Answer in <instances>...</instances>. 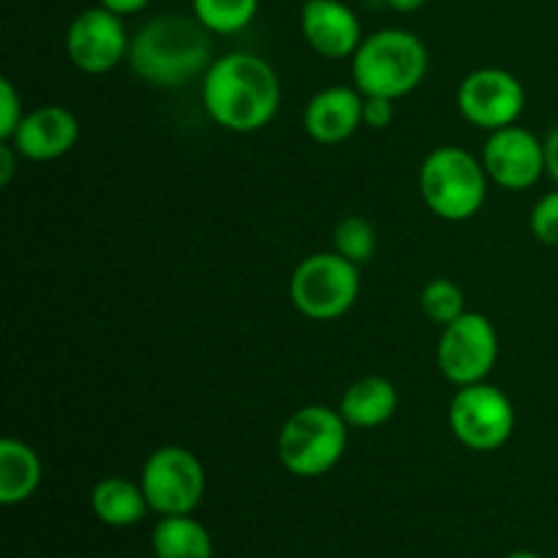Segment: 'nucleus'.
<instances>
[{
  "label": "nucleus",
  "instance_id": "dca6fc26",
  "mask_svg": "<svg viewBox=\"0 0 558 558\" xmlns=\"http://www.w3.org/2000/svg\"><path fill=\"white\" fill-rule=\"evenodd\" d=\"M338 412L349 428H379L398 412V390L385 376H365L357 379L341 398Z\"/></svg>",
  "mask_w": 558,
  "mask_h": 558
},
{
  "label": "nucleus",
  "instance_id": "c85d7f7f",
  "mask_svg": "<svg viewBox=\"0 0 558 558\" xmlns=\"http://www.w3.org/2000/svg\"><path fill=\"white\" fill-rule=\"evenodd\" d=\"M385 3L396 11H417L425 3H430V0H385Z\"/></svg>",
  "mask_w": 558,
  "mask_h": 558
},
{
  "label": "nucleus",
  "instance_id": "f8f14e48",
  "mask_svg": "<svg viewBox=\"0 0 558 558\" xmlns=\"http://www.w3.org/2000/svg\"><path fill=\"white\" fill-rule=\"evenodd\" d=\"M483 167L496 185L507 191H526L539 183L545 163V142L523 125L490 131L483 147Z\"/></svg>",
  "mask_w": 558,
  "mask_h": 558
},
{
  "label": "nucleus",
  "instance_id": "1a4fd4ad",
  "mask_svg": "<svg viewBox=\"0 0 558 558\" xmlns=\"http://www.w3.org/2000/svg\"><path fill=\"white\" fill-rule=\"evenodd\" d=\"M496 357H499V336L488 316L466 311L461 319L441 327L436 360L445 379L456 387L485 381V376L494 371Z\"/></svg>",
  "mask_w": 558,
  "mask_h": 558
},
{
  "label": "nucleus",
  "instance_id": "412c9836",
  "mask_svg": "<svg viewBox=\"0 0 558 558\" xmlns=\"http://www.w3.org/2000/svg\"><path fill=\"white\" fill-rule=\"evenodd\" d=\"M420 308H423V314L434 325H452V322L466 314L463 289L456 281H450V278H434V281L425 283L423 294H420Z\"/></svg>",
  "mask_w": 558,
  "mask_h": 558
},
{
  "label": "nucleus",
  "instance_id": "7c9ffc66",
  "mask_svg": "<svg viewBox=\"0 0 558 558\" xmlns=\"http://www.w3.org/2000/svg\"><path fill=\"white\" fill-rule=\"evenodd\" d=\"M303 3H305V0H303Z\"/></svg>",
  "mask_w": 558,
  "mask_h": 558
},
{
  "label": "nucleus",
  "instance_id": "4be33fe9",
  "mask_svg": "<svg viewBox=\"0 0 558 558\" xmlns=\"http://www.w3.org/2000/svg\"><path fill=\"white\" fill-rule=\"evenodd\" d=\"M332 243H336V254H341L343 259L354 262L360 267L374 259L376 229L363 216H347L332 232Z\"/></svg>",
  "mask_w": 558,
  "mask_h": 558
},
{
  "label": "nucleus",
  "instance_id": "6ab92c4d",
  "mask_svg": "<svg viewBox=\"0 0 558 558\" xmlns=\"http://www.w3.org/2000/svg\"><path fill=\"white\" fill-rule=\"evenodd\" d=\"M156 558H213V539L207 529L191 515H163L153 529Z\"/></svg>",
  "mask_w": 558,
  "mask_h": 558
},
{
  "label": "nucleus",
  "instance_id": "2eb2a0df",
  "mask_svg": "<svg viewBox=\"0 0 558 558\" xmlns=\"http://www.w3.org/2000/svg\"><path fill=\"white\" fill-rule=\"evenodd\" d=\"M305 134L319 145H341L363 125V93L357 87H325L308 101Z\"/></svg>",
  "mask_w": 558,
  "mask_h": 558
},
{
  "label": "nucleus",
  "instance_id": "9b49d317",
  "mask_svg": "<svg viewBox=\"0 0 558 558\" xmlns=\"http://www.w3.org/2000/svg\"><path fill=\"white\" fill-rule=\"evenodd\" d=\"M129 49L123 16L104 5L80 11L65 31V54L85 74H107L129 58Z\"/></svg>",
  "mask_w": 558,
  "mask_h": 558
},
{
  "label": "nucleus",
  "instance_id": "f257e3e1",
  "mask_svg": "<svg viewBox=\"0 0 558 558\" xmlns=\"http://www.w3.org/2000/svg\"><path fill=\"white\" fill-rule=\"evenodd\" d=\"M202 101L221 129L254 134L276 118L281 82L276 69L259 54L229 52L213 60L202 76Z\"/></svg>",
  "mask_w": 558,
  "mask_h": 558
},
{
  "label": "nucleus",
  "instance_id": "39448f33",
  "mask_svg": "<svg viewBox=\"0 0 558 558\" xmlns=\"http://www.w3.org/2000/svg\"><path fill=\"white\" fill-rule=\"evenodd\" d=\"M349 423L338 409L314 403L303 407L283 423L278 436V458L294 477H322L347 452Z\"/></svg>",
  "mask_w": 558,
  "mask_h": 558
},
{
  "label": "nucleus",
  "instance_id": "9d476101",
  "mask_svg": "<svg viewBox=\"0 0 558 558\" xmlns=\"http://www.w3.org/2000/svg\"><path fill=\"white\" fill-rule=\"evenodd\" d=\"M526 107V90L505 69H477L458 87V109L474 129L499 131L515 125Z\"/></svg>",
  "mask_w": 558,
  "mask_h": 558
},
{
  "label": "nucleus",
  "instance_id": "423d86ee",
  "mask_svg": "<svg viewBox=\"0 0 558 558\" xmlns=\"http://www.w3.org/2000/svg\"><path fill=\"white\" fill-rule=\"evenodd\" d=\"M294 308L314 322L341 319L360 294V267L341 254H311L294 267L289 283Z\"/></svg>",
  "mask_w": 558,
  "mask_h": 558
},
{
  "label": "nucleus",
  "instance_id": "c756f323",
  "mask_svg": "<svg viewBox=\"0 0 558 558\" xmlns=\"http://www.w3.org/2000/svg\"><path fill=\"white\" fill-rule=\"evenodd\" d=\"M505 558H543V556L532 554V550H515V554H510V556H505Z\"/></svg>",
  "mask_w": 558,
  "mask_h": 558
},
{
  "label": "nucleus",
  "instance_id": "f3484780",
  "mask_svg": "<svg viewBox=\"0 0 558 558\" xmlns=\"http://www.w3.org/2000/svg\"><path fill=\"white\" fill-rule=\"evenodd\" d=\"M44 477L41 458L20 439L0 441V505L14 507L31 499Z\"/></svg>",
  "mask_w": 558,
  "mask_h": 558
},
{
  "label": "nucleus",
  "instance_id": "a211bd4d",
  "mask_svg": "<svg viewBox=\"0 0 558 558\" xmlns=\"http://www.w3.org/2000/svg\"><path fill=\"white\" fill-rule=\"evenodd\" d=\"M90 507L98 521L114 529L134 526L150 510L142 485L131 483L125 477H107L96 483L90 494Z\"/></svg>",
  "mask_w": 558,
  "mask_h": 558
},
{
  "label": "nucleus",
  "instance_id": "0eeeda50",
  "mask_svg": "<svg viewBox=\"0 0 558 558\" xmlns=\"http://www.w3.org/2000/svg\"><path fill=\"white\" fill-rule=\"evenodd\" d=\"M450 430L474 452H494L510 441L515 430V409L494 385L458 387L450 403Z\"/></svg>",
  "mask_w": 558,
  "mask_h": 558
},
{
  "label": "nucleus",
  "instance_id": "aec40b11",
  "mask_svg": "<svg viewBox=\"0 0 558 558\" xmlns=\"http://www.w3.org/2000/svg\"><path fill=\"white\" fill-rule=\"evenodd\" d=\"M194 16L218 36L245 31L259 11V0H191Z\"/></svg>",
  "mask_w": 558,
  "mask_h": 558
},
{
  "label": "nucleus",
  "instance_id": "f03ea898",
  "mask_svg": "<svg viewBox=\"0 0 558 558\" xmlns=\"http://www.w3.org/2000/svg\"><path fill=\"white\" fill-rule=\"evenodd\" d=\"M131 69L153 87H185L213 65L210 31L196 16L163 14L136 31L129 49Z\"/></svg>",
  "mask_w": 558,
  "mask_h": 558
},
{
  "label": "nucleus",
  "instance_id": "20e7f679",
  "mask_svg": "<svg viewBox=\"0 0 558 558\" xmlns=\"http://www.w3.org/2000/svg\"><path fill=\"white\" fill-rule=\"evenodd\" d=\"M420 194L436 218L469 221L483 210L488 172L463 147H436L420 167Z\"/></svg>",
  "mask_w": 558,
  "mask_h": 558
},
{
  "label": "nucleus",
  "instance_id": "ddd939ff",
  "mask_svg": "<svg viewBox=\"0 0 558 558\" xmlns=\"http://www.w3.org/2000/svg\"><path fill=\"white\" fill-rule=\"evenodd\" d=\"M300 31L308 47L327 60L354 58L365 38L357 14L341 0H305Z\"/></svg>",
  "mask_w": 558,
  "mask_h": 558
},
{
  "label": "nucleus",
  "instance_id": "cd10ccee",
  "mask_svg": "<svg viewBox=\"0 0 558 558\" xmlns=\"http://www.w3.org/2000/svg\"><path fill=\"white\" fill-rule=\"evenodd\" d=\"M545 163H548V174L556 180L558 185V125L545 140Z\"/></svg>",
  "mask_w": 558,
  "mask_h": 558
},
{
  "label": "nucleus",
  "instance_id": "7ed1b4c3",
  "mask_svg": "<svg viewBox=\"0 0 558 558\" xmlns=\"http://www.w3.org/2000/svg\"><path fill=\"white\" fill-rule=\"evenodd\" d=\"M428 74V49L414 33L385 27L363 38L352 58L354 87L363 96L403 98Z\"/></svg>",
  "mask_w": 558,
  "mask_h": 558
},
{
  "label": "nucleus",
  "instance_id": "bb28decb",
  "mask_svg": "<svg viewBox=\"0 0 558 558\" xmlns=\"http://www.w3.org/2000/svg\"><path fill=\"white\" fill-rule=\"evenodd\" d=\"M16 156H20V153L14 150L11 142H3V145H0V183L3 185H9L11 178H14Z\"/></svg>",
  "mask_w": 558,
  "mask_h": 558
},
{
  "label": "nucleus",
  "instance_id": "b1692460",
  "mask_svg": "<svg viewBox=\"0 0 558 558\" xmlns=\"http://www.w3.org/2000/svg\"><path fill=\"white\" fill-rule=\"evenodd\" d=\"M22 118L25 112H22L20 93L11 85V80H0V140L9 142Z\"/></svg>",
  "mask_w": 558,
  "mask_h": 558
},
{
  "label": "nucleus",
  "instance_id": "6e6552de",
  "mask_svg": "<svg viewBox=\"0 0 558 558\" xmlns=\"http://www.w3.org/2000/svg\"><path fill=\"white\" fill-rule=\"evenodd\" d=\"M140 485L158 515H191L205 496V469L185 447H161L145 461Z\"/></svg>",
  "mask_w": 558,
  "mask_h": 558
},
{
  "label": "nucleus",
  "instance_id": "5701e85b",
  "mask_svg": "<svg viewBox=\"0 0 558 558\" xmlns=\"http://www.w3.org/2000/svg\"><path fill=\"white\" fill-rule=\"evenodd\" d=\"M532 232L539 243L558 245V189L545 194L532 210Z\"/></svg>",
  "mask_w": 558,
  "mask_h": 558
},
{
  "label": "nucleus",
  "instance_id": "a878e982",
  "mask_svg": "<svg viewBox=\"0 0 558 558\" xmlns=\"http://www.w3.org/2000/svg\"><path fill=\"white\" fill-rule=\"evenodd\" d=\"M98 5L104 9L114 11L118 16H131V14H140L150 5V0H98Z\"/></svg>",
  "mask_w": 558,
  "mask_h": 558
},
{
  "label": "nucleus",
  "instance_id": "393cba45",
  "mask_svg": "<svg viewBox=\"0 0 558 558\" xmlns=\"http://www.w3.org/2000/svg\"><path fill=\"white\" fill-rule=\"evenodd\" d=\"M396 118V98L387 96H363V125L368 129H387Z\"/></svg>",
  "mask_w": 558,
  "mask_h": 558
},
{
  "label": "nucleus",
  "instance_id": "4468645a",
  "mask_svg": "<svg viewBox=\"0 0 558 558\" xmlns=\"http://www.w3.org/2000/svg\"><path fill=\"white\" fill-rule=\"evenodd\" d=\"M80 140V123L74 114L63 107H38L25 112V118L16 125L11 145L22 158L31 161H54L65 156Z\"/></svg>",
  "mask_w": 558,
  "mask_h": 558
}]
</instances>
